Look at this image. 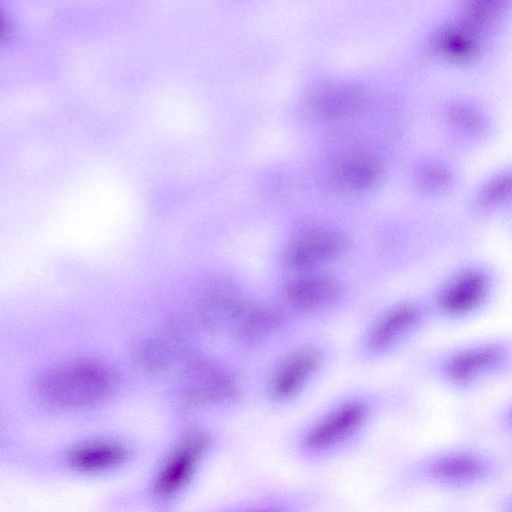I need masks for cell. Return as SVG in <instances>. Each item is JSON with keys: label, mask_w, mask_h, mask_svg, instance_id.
I'll return each mask as SVG.
<instances>
[{"label": "cell", "mask_w": 512, "mask_h": 512, "mask_svg": "<svg viewBox=\"0 0 512 512\" xmlns=\"http://www.w3.org/2000/svg\"><path fill=\"white\" fill-rule=\"evenodd\" d=\"M144 446L118 433H89L61 444L16 445L9 460L43 477L99 480L120 475L143 456Z\"/></svg>", "instance_id": "6da1fadb"}, {"label": "cell", "mask_w": 512, "mask_h": 512, "mask_svg": "<svg viewBox=\"0 0 512 512\" xmlns=\"http://www.w3.org/2000/svg\"><path fill=\"white\" fill-rule=\"evenodd\" d=\"M223 447L222 438L211 428L186 425L163 447L138 489L115 504L173 512Z\"/></svg>", "instance_id": "7a4b0ae2"}, {"label": "cell", "mask_w": 512, "mask_h": 512, "mask_svg": "<svg viewBox=\"0 0 512 512\" xmlns=\"http://www.w3.org/2000/svg\"><path fill=\"white\" fill-rule=\"evenodd\" d=\"M373 416L367 401H342L293 433L283 444L284 452L307 468L335 463L364 446Z\"/></svg>", "instance_id": "3957f363"}, {"label": "cell", "mask_w": 512, "mask_h": 512, "mask_svg": "<svg viewBox=\"0 0 512 512\" xmlns=\"http://www.w3.org/2000/svg\"><path fill=\"white\" fill-rule=\"evenodd\" d=\"M504 465L482 448L455 445L420 453L401 465L392 481L400 489L466 491L484 487L503 473Z\"/></svg>", "instance_id": "277c9868"}, {"label": "cell", "mask_w": 512, "mask_h": 512, "mask_svg": "<svg viewBox=\"0 0 512 512\" xmlns=\"http://www.w3.org/2000/svg\"><path fill=\"white\" fill-rule=\"evenodd\" d=\"M117 387L110 366L91 358L57 364L44 371L34 384V397L46 410L79 413L106 403Z\"/></svg>", "instance_id": "5b68a950"}, {"label": "cell", "mask_w": 512, "mask_h": 512, "mask_svg": "<svg viewBox=\"0 0 512 512\" xmlns=\"http://www.w3.org/2000/svg\"><path fill=\"white\" fill-rule=\"evenodd\" d=\"M444 384L457 391H469L512 371V341L487 339L446 351L438 363Z\"/></svg>", "instance_id": "8992f818"}, {"label": "cell", "mask_w": 512, "mask_h": 512, "mask_svg": "<svg viewBox=\"0 0 512 512\" xmlns=\"http://www.w3.org/2000/svg\"><path fill=\"white\" fill-rule=\"evenodd\" d=\"M496 275L487 265L470 262L453 270L436 291L434 308L447 321H461L481 312L492 300Z\"/></svg>", "instance_id": "52a82bcc"}, {"label": "cell", "mask_w": 512, "mask_h": 512, "mask_svg": "<svg viewBox=\"0 0 512 512\" xmlns=\"http://www.w3.org/2000/svg\"><path fill=\"white\" fill-rule=\"evenodd\" d=\"M182 367L175 397L181 411L228 406L240 397L238 380L224 367L195 353Z\"/></svg>", "instance_id": "ba28073f"}, {"label": "cell", "mask_w": 512, "mask_h": 512, "mask_svg": "<svg viewBox=\"0 0 512 512\" xmlns=\"http://www.w3.org/2000/svg\"><path fill=\"white\" fill-rule=\"evenodd\" d=\"M197 330L188 312L169 317L159 332L133 345L130 352L133 364L149 374L182 365L194 353L191 339Z\"/></svg>", "instance_id": "9c48e42d"}, {"label": "cell", "mask_w": 512, "mask_h": 512, "mask_svg": "<svg viewBox=\"0 0 512 512\" xmlns=\"http://www.w3.org/2000/svg\"><path fill=\"white\" fill-rule=\"evenodd\" d=\"M328 502L316 484H276L259 487L229 499L207 512H321Z\"/></svg>", "instance_id": "30bf717a"}, {"label": "cell", "mask_w": 512, "mask_h": 512, "mask_svg": "<svg viewBox=\"0 0 512 512\" xmlns=\"http://www.w3.org/2000/svg\"><path fill=\"white\" fill-rule=\"evenodd\" d=\"M347 238L330 229H311L296 236L285 248L283 261L289 268L311 272L341 258L348 251Z\"/></svg>", "instance_id": "8fae6325"}, {"label": "cell", "mask_w": 512, "mask_h": 512, "mask_svg": "<svg viewBox=\"0 0 512 512\" xmlns=\"http://www.w3.org/2000/svg\"><path fill=\"white\" fill-rule=\"evenodd\" d=\"M244 300L230 284H209L197 293L189 314L198 330L229 332Z\"/></svg>", "instance_id": "7c38bea8"}, {"label": "cell", "mask_w": 512, "mask_h": 512, "mask_svg": "<svg viewBox=\"0 0 512 512\" xmlns=\"http://www.w3.org/2000/svg\"><path fill=\"white\" fill-rule=\"evenodd\" d=\"M321 353L314 347H303L292 352L275 371L269 384V397L275 403H286L294 398L316 372Z\"/></svg>", "instance_id": "4fadbf2b"}, {"label": "cell", "mask_w": 512, "mask_h": 512, "mask_svg": "<svg viewBox=\"0 0 512 512\" xmlns=\"http://www.w3.org/2000/svg\"><path fill=\"white\" fill-rule=\"evenodd\" d=\"M340 290V283L335 277L306 272L287 283L285 297L298 310L316 311L332 304Z\"/></svg>", "instance_id": "5bb4252c"}, {"label": "cell", "mask_w": 512, "mask_h": 512, "mask_svg": "<svg viewBox=\"0 0 512 512\" xmlns=\"http://www.w3.org/2000/svg\"><path fill=\"white\" fill-rule=\"evenodd\" d=\"M282 317L272 307L245 299L229 330L240 344L252 346L277 331Z\"/></svg>", "instance_id": "9a60e30c"}, {"label": "cell", "mask_w": 512, "mask_h": 512, "mask_svg": "<svg viewBox=\"0 0 512 512\" xmlns=\"http://www.w3.org/2000/svg\"><path fill=\"white\" fill-rule=\"evenodd\" d=\"M425 311L416 303H401L388 310L373 326L368 336L370 348L381 351L393 345L424 319Z\"/></svg>", "instance_id": "2e32d148"}, {"label": "cell", "mask_w": 512, "mask_h": 512, "mask_svg": "<svg viewBox=\"0 0 512 512\" xmlns=\"http://www.w3.org/2000/svg\"><path fill=\"white\" fill-rule=\"evenodd\" d=\"M496 512H512V491L505 494L497 504Z\"/></svg>", "instance_id": "e0dca14e"}]
</instances>
